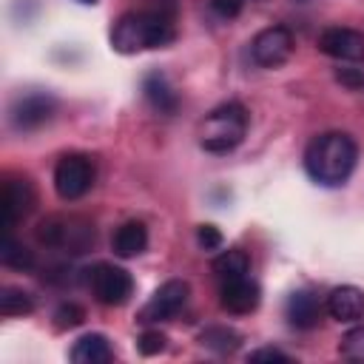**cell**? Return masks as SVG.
I'll return each instance as SVG.
<instances>
[{
	"instance_id": "obj_22",
	"label": "cell",
	"mask_w": 364,
	"mask_h": 364,
	"mask_svg": "<svg viewBox=\"0 0 364 364\" xmlns=\"http://www.w3.org/2000/svg\"><path fill=\"white\" fill-rule=\"evenodd\" d=\"M85 321V310L77 304V301H63L57 310H54V327L57 330H74Z\"/></svg>"
},
{
	"instance_id": "obj_23",
	"label": "cell",
	"mask_w": 364,
	"mask_h": 364,
	"mask_svg": "<svg viewBox=\"0 0 364 364\" xmlns=\"http://www.w3.org/2000/svg\"><path fill=\"white\" fill-rule=\"evenodd\" d=\"M338 353L347 361H364V327H353L341 336L338 341Z\"/></svg>"
},
{
	"instance_id": "obj_16",
	"label": "cell",
	"mask_w": 364,
	"mask_h": 364,
	"mask_svg": "<svg viewBox=\"0 0 364 364\" xmlns=\"http://www.w3.org/2000/svg\"><path fill=\"white\" fill-rule=\"evenodd\" d=\"M148 247V228L139 219L122 222L111 236V250L119 259H134Z\"/></svg>"
},
{
	"instance_id": "obj_28",
	"label": "cell",
	"mask_w": 364,
	"mask_h": 364,
	"mask_svg": "<svg viewBox=\"0 0 364 364\" xmlns=\"http://www.w3.org/2000/svg\"><path fill=\"white\" fill-rule=\"evenodd\" d=\"M336 80H338L341 85L353 88V91L364 88V74H361V71H355V68H338V71H336Z\"/></svg>"
},
{
	"instance_id": "obj_14",
	"label": "cell",
	"mask_w": 364,
	"mask_h": 364,
	"mask_svg": "<svg viewBox=\"0 0 364 364\" xmlns=\"http://www.w3.org/2000/svg\"><path fill=\"white\" fill-rule=\"evenodd\" d=\"M324 310L341 324H355L358 318H364V290L355 287V284L333 287L330 296H327Z\"/></svg>"
},
{
	"instance_id": "obj_11",
	"label": "cell",
	"mask_w": 364,
	"mask_h": 364,
	"mask_svg": "<svg viewBox=\"0 0 364 364\" xmlns=\"http://www.w3.org/2000/svg\"><path fill=\"white\" fill-rule=\"evenodd\" d=\"M318 51L341 63H358L364 60V34L347 26H330L318 34Z\"/></svg>"
},
{
	"instance_id": "obj_20",
	"label": "cell",
	"mask_w": 364,
	"mask_h": 364,
	"mask_svg": "<svg viewBox=\"0 0 364 364\" xmlns=\"http://www.w3.org/2000/svg\"><path fill=\"white\" fill-rule=\"evenodd\" d=\"M0 262L6 267H14V270H31L34 267V250H28L23 242H17L11 233H6L3 245H0Z\"/></svg>"
},
{
	"instance_id": "obj_19",
	"label": "cell",
	"mask_w": 364,
	"mask_h": 364,
	"mask_svg": "<svg viewBox=\"0 0 364 364\" xmlns=\"http://www.w3.org/2000/svg\"><path fill=\"white\" fill-rule=\"evenodd\" d=\"M199 344L213 350V353H233L239 344H242V336L233 330V327H225V324H210L199 333Z\"/></svg>"
},
{
	"instance_id": "obj_29",
	"label": "cell",
	"mask_w": 364,
	"mask_h": 364,
	"mask_svg": "<svg viewBox=\"0 0 364 364\" xmlns=\"http://www.w3.org/2000/svg\"><path fill=\"white\" fill-rule=\"evenodd\" d=\"M80 3H97V0H80Z\"/></svg>"
},
{
	"instance_id": "obj_12",
	"label": "cell",
	"mask_w": 364,
	"mask_h": 364,
	"mask_svg": "<svg viewBox=\"0 0 364 364\" xmlns=\"http://www.w3.org/2000/svg\"><path fill=\"white\" fill-rule=\"evenodd\" d=\"M222 307L233 316H245V313H253L262 301V290L259 284L250 279V276H239V279H228L222 282Z\"/></svg>"
},
{
	"instance_id": "obj_10",
	"label": "cell",
	"mask_w": 364,
	"mask_h": 364,
	"mask_svg": "<svg viewBox=\"0 0 364 364\" xmlns=\"http://www.w3.org/2000/svg\"><path fill=\"white\" fill-rule=\"evenodd\" d=\"M37 205L34 185L26 176H9L3 185V230L11 233L20 219H26Z\"/></svg>"
},
{
	"instance_id": "obj_8",
	"label": "cell",
	"mask_w": 364,
	"mask_h": 364,
	"mask_svg": "<svg viewBox=\"0 0 364 364\" xmlns=\"http://www.w3.org/2000/svg\"><path fill=\"white\" fill-rule=\"evenodd\" d=\"M57 111V100L48 91H28L20 94L9 108V122L14 131H37L51 122Z\"/></svg>"
},
{
	"instance_id": "obj_26",
	"label": "cell",
	"mask_w": 364,
	"mask_h": 364,
	"mask_svg": "<svg viewBox=\"0 0 364 364\" xmlns=\"http://www.w3.org/2000/svg\"><path fill=\"white\" fill-rule=\"evenodd\" d=\"M247 361H253V364H259V361H279V364H287L290 355L282 353V350H276V347H259V350H253V353L247 355Z\"/></svg>"
},
{
	"instance_id": "obj_21",
	"label": "cell",
	"mask_w": 364,
	"mask_h": 364,
	"mask_svg": "<svg viewBox=\"0 0 364 364\" xmlns=\"http://www.w3.org/2000/svg\"><path fill=\"white\" fill-rule=\"evenodd\" d=\"M34 310V301L26 290L20 287H3L0 290V316L11 318V316H28Z\"/></svg>"
},
{
	"instance_id": "obj_3",
	"label": "cell",
	"mask_w": 364,
	"mask_h": 364,
	"mask_svg": "<svg viewBox=\"0 0 364 364\" xmlns=\"http://www.w3.org/2000/svg\"><path fill=\"white\" fill-rule=\"evenodd\" d=\"M247 134V111L242 102L213 108L199 125V145L208 154H230Z\"/></svg>"
},
{
	"instance_id": "obj_7",
	"label": "cell",
	"mask_w": 364,
	"mask_h": 364,
	"mask_svg": "<svg viewBox=\"0 0 364 364\" xmlns=\"http://www.w3.org/2000/svg\"><path fill=\"white\" fill-rule=\"evenodd\" d=\"M188 296H191V284H188L185 279H168V282H162V284L151 293V299H148L145 307L139 310L136 321H142V324L168 321V318H173V316L185 307Z\"/></svg>"
},
{
	"instance_id": "obj_13",
	"label": "cell",
	"mask_w": 364,
	"mask_h": 364,
	"mask_svg": "<svg viewBox=\"0 0 364 364\" xmlns=\"http://www.w3.org/2000/svg\"><path fill=\"white\" fill-rule=\"evenodd\" d=\"M284 316H287L290 327H296V330H316L321 324L324 307L313 290H296L284 301Z\"/></svg>"
},
{
	"instance_id": "obj_4",
	"label": "cell",
	"mask_w": 364,
	"mask_h": 364,
	"mask_svg": "<svg viewBox=\"0 0 364 364\" xmlns=\"http://www.w3.org/2000/svg\"><path fill=\"white\" fill-rule=\"evenodd\" d=\"M34 236L40 245L46 247H54V250H63L68 256H80L85 250H91L94 245V225L82 216H46L37 228H34Z\"/></svg>"
},
{
	"instance_id": "obj_17",
	"label": "cell",
	"mask_w": 364,
	"mask_h": 364,
	"mask_svg": "<svg viewBox=\"0 0 364 364\" xmlns=\"http://www.w3.org/2000/svg\"><path fill=\"white\" fill-rule=\"evenodd\" d=\"M71 361L74 364H105V361H114V347L102 333H85L74 341Z\"/></svg>"
},
{
	"instance_id": "obj_5",
	"label": "cell",
	"mask_w": 364,
	"mask_h": 364,
	"mask_svg": "<svg viewBox=\"0 0 364 364\" xmlns=\"http://www.w3.org/2000/svg\"><path fill=\"white\" fill-rule=\"evenodd\" d=\"M94 185V162L85 154H65L54 165V191L60 199L74 202L85 196Z\"/></svg>"
},
{
	"instance_id": "obj_25",
	"label": "cell",
	"mask_w": 364,
	"mask_h": 364,
	"mask_svg": "<svg viewBox=\"0 0 364 364\" xmlns=\"http://www.w3.org/2000/svg\"><path fill=\"white\" fill-rule=\"evenodd\" d=\"M196 242L202 250H219L222 247V230L216 225H199L196 228Z\"/></svg>"
},
{
	"instance_id": "obj_24",
	"label": "cell",
	"mask_w": 364,
	"mask_h": 364,
	"mask_svg": "<svg viewBox=\"0 0 364 364\" xmlns=\"http://www.w3.org/2000/svg\"><path fill=\"white\" fill-rule=\"evenodd\" d=\"M168 347V336L165 333H159V330H142V336L136 338V350L142 353V355H159L162 350Z\"/></svg>"
},
{
	"instance_id": "obj_18",
	"label": "cell",
	"mask_w": 364,
	"mask_h": 364,
	"mask_svg": "<svg viewBox=\"0 0 364 364\" xmlns=\"http://www.w3.org/2000/svg\"><path fill=\"white\" fill-rule=\"evenodd\" d=\"M210 267H213V273H216L222 282H228V279L247 276V270H250V259H247L245 250H239V247H228V250H222V253L210 262Z\"/></svg>"
},
{
	"instance_id": "obj_6",
	"label": "cell",
	"mask_w": 364,
	"mask_h": 364,
	"mask_svg": "<svg viewBox=\"0 0 364 364\" xmlns=\"http://www.w3.org/2000/svg\"><path fill=\"white\" fill-rule=\"evenodd\" d=\"M88 284L97 296L100 304L105 307H119L134 296V279L125 267L111 264V262H100L88 270Z\"/></svg>"
},
{
	"instance_id": "obj_9",
	"label": "cell",
	"mask_w": 364,
	"mask_h": 364,
	"mask_svg": "<svg viewBox=\"0 0 364 364\" xmlns=\"http://www.w3.org/2000/svg\"><path fill=\"white\" fill-rule=\"evenodd\" d=\"M293 48H296V40H293L290 28H284V26H267L250 43L253 63L262 65V68H279V65H284L290 60Z\"/></svg>"
},
{
	"instance_id": "obj_1",
	"label": "cell",
	"mask_w": 364,
	"mask_h": 364,
	"mask_svg": "<svg viewBox=\"0 0 364 364\" xmlns=\"http://www.w3.org/2000/svg\"><path fill=\"white\" fill-rule=\"evenodd\" d=\"M358 159V148L344 131H324L304 148V171L324 188H338L350 179Z\"/></svg>"
},
{
	"instance_id": "obj_15",
	"label": "cell",
	"mask_w": 364,
	"mask_h": 364,
	"mask_svg": "<svg viewBox=\"0 0 364 364\" xmlns=\"http://www.w3.org/2000/svg\"><path fill=\"white\" fill-rule=\"evenodd\" d=\"M142 94H145L148 105L162 117H171L179 108V94L171 88V82L162 71H148L142 77Z\"/></svg>"
},
{
	"instance_id": "obj_27",
	"label": "cell",
	"mask_w": 364,
	"mask_h": 364,
	"mask_svg": "<svg viewBox=\"0 0 364 364\" xmlns=\"http://www.w3.org/2000/svg\"><path fill=\"white\" fill-rule=\"evenodd\" d=\"M242 6H245V0H210V9H213L219 17H225V20L236 17V14L242 11Z\"/></svg>"
},
{
	"instance_id": "obj_2",
	"label": "cell",
	"mask_w": 364,
	"mask_h": 364,
	"mask_svg": "<svg viewBox=\"0 0 364 364\" xmlns=\"http://www.w3.org/2000/svg\"><path fill=\"white\" fill-rule=\"evenodd\" d=\"M171 40H173V26L159 11H128L111 28V48L119 54L162 48Z\"/></svg>"
}]
</instances>
